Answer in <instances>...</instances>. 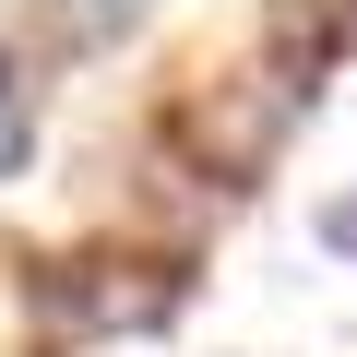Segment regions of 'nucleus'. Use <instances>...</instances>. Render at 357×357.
Returning <instances> with one entry per match:
<instances>
[{"label":"nucleus","mask_w":357,"mask_h":357,"mask_svg":"<svg viewBox=\"0 0 357 357\" xmlns=\"http://www.w3.org/2000/svg\"><path fill=\"white\" fill-rule=\"evenodd\" d=\"M286 119H298V72H238V84L191 96V143H203L215 178H262L274 143H286Z\"/></svg>","instance_id":"nucleus-1"},{"label":"nucleus","mask_w":357,"mask_h":357,"mask_svg":"<svg viewBox=\"0 0 357 357\" xmlns=\"http://www.w3.org/2000/svg\"><path fill=\"white\" fill-rule=\"evenodd\" d=\"M36 298H48V321H84V333H155V321L178 310V274L107 262V274H48Z\"/></svg>","instance_id":"nucleus-2"},{"label":"nucleus","mask_w":357,"mask_h":357,"mask_svg":"<svg viewBox=\"0 0 357 357\" xmlns=\"http://www.w3.org/2000/svg\"><path fill=\"white\" fill-rule=\"evenodd\" d=\"M345 36H357V0H274V48H286V60L321 72Z\"/></svg>","instance_id":"nucleus-3"},{"label":"nucleus","mask_w":357,"mask_h":357,"mask_svg":"<svg viewBox=\"0 0 357 357\" xmlns=\"http://www.w3.org/2000/svg\"><path fill=\"white\" fill-rule=\"evenodd\" d=\"M36 155V119H24V96H13V72H0V178H13Z\"/></svg>","instance_id":"nucleus-4"},{"label":"nucleus","mask_w":357,"mask_h":357,"mask_svg":"<svg viewBox=\"0 0 357 357\" xmlns=\"http://www.w3.org/2000/svg\"><path fill=\"white\" fill-rule=\"evenodd\" d=\"M310 238H321V250H345V262H357V191H345V203H321V227H310Z\"/></svg>","instance_id":"nucleus-5"},{"label":"nucleus","mask_w":357,"mask_h":357,"mask_svg":"<svg viewBox=\"0 0 357 357\" xmlns=\"http://www.w3.org/2000/svg\"><path fill=\"white\" fill-rule=\"evenodd\" d=\"M84 13H96V24H107V13H143V0H84Z\"/></svg>","instance_id":"nucleus-6"}]
</instances>
